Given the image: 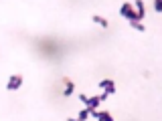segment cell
<instances>
[{
  "mask_svg": "<svg viewBox=\"0 0 162 121\" xmlns=\"http://www.w3.org/2000/svg\"><path fill=\"white\" fill-rule=\"evenodd\" d=\"M18 85H20V77H16V79H12V81H10L8 89H14V87H18Z\"/></svg>",
  "mask_w": 162,
  "mask_h": 121,
  "instance_id": "1",
  "label": "cell"
}]
</instances>
